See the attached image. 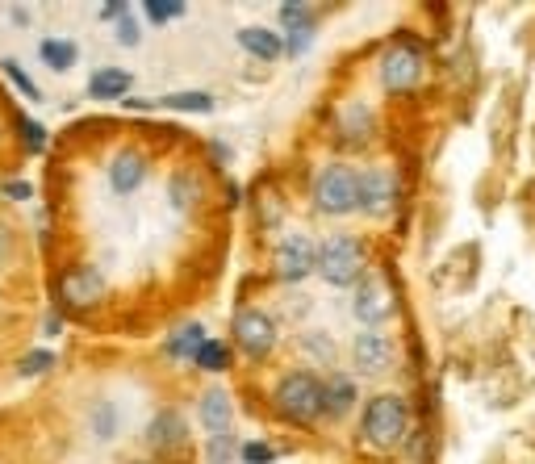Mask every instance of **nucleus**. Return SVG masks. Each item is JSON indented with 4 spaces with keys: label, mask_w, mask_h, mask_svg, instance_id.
Here are the masks:
<instances>
[{
    "label": "nucleus",
    "mask_w": 535,
    "mask_h": 464,
    "mask_svg": "<svg viewBox=\"0 0 535 464\" xmlns=\"http://www.w3.org/2000/svg\"><path fill=\"white\" fill-rule=\"evenodd\" d=\"M360 431H364V439H368L372 448H381V452L398 448L402 439H406V431H410V410H406V402L398 398V393H377V398L364 406Z\"/></svg>",
    "instance_id": "obj_1"
},
{
    "label": "nucleus",
    "mask_w": 535,
    "mask_h": 464,
    "mask_svg": "<svg viewBox=\"0 0 535 464\" xmlns=\"http://www.w3.org/2000/svg\"><path fill=\"white\" fill-rule=\"evenodd\" d=\"M276 410H281L289 423H301V427L322 419V381L314 373H289L276 385Z\"/></svg>",
    "instance_id": "obj_2"
},
{
    "label": "nucleus",
    "mask_w": 535,
    "mask_h": 464,
    "mask_svg": "<svg viewBox=\"0 0 535 464\" xmlns=\"http://www.w3.org/2000/svg\"><path fill=\"white\" fill-rule=\"evenodd\" d=\"M314 205L322 214H331V218L360 210V176L347 164H331L314 184Z\"/></svg>",
    "instance_id": "obj_3"
},
{
    "label": "nucleus",
    "mask_w": 535,
    "mask_h": 464,
    "mask_svg": "<svg viewBox=\"0 0 535 464\" xmlns=\"http://www.w3.org/2000/svg\"><path fill=\"white\" fill-rule=\"evenodd\" d=\"M318 272L331 285H356L364 276V247L352 235H335L318 247Z\"/></svg>",
    "instance_id": "obj_4"
},
{
    "label": "nucleus",
    "mask_w": 535,
    "mask_h": 464,
    "mask_svg": "<svg viewBox=\"0 0 535 464\" xmlns=\"http://www.w3.org/2000/svg\"><path fill=\"white\" fill-rule=\"evenodd\" d=\"M101 297H105V276H101L97 268L80 264V268H67V272L59 276V301H63L67 310L84 314V310L97 306Z\"/></svg>",
    "instance_id": "obj_5"
},
{
    "label": "nucleus",
    "mask_w": 535,
    "mask_h": 464,
    "mask_svg": "<svg viewBox=\"0 0 535 464\" xmlns=\"http://www.w3.org/2000/svg\"><path fill=\"white\" fill-rule=\"evenodd\" d=\"M230 331H235V343L251 360H264L276 347V322L264 310H239L235 322H230Z\"/></svg>",
    "instance_id": "obj_6"
},
{
    "label": "nucleus",
    "mask_w": 535,
    "mask_h": 464,
    "mask_svg": "<svg viewBox=\"0 0 535 464\" xmlns=\"http://www.w3.org/2000/svg\"><path fill=\"white\" fill-rule=\"evenodd\" d=\"M423 80V51L418 46H393L381 59V84L385 92H410Z\"/></svg>",
    "instance_id": "obj_7"
},
{
    "label": "nucleus",
    "mask_w": 535,
    "mask_h": 464,
    "mask_svg": "<svg viewBox=\"0 0 535 464\" xmlns=\"http://www.w3.org/2000/svg\"><path fill=\"white\" fill-rule=\"evenodd\" d=\"M276 272H281V281H289V285L306 281L310 272H318V247L306 235H289L276 247Z\"/></svg>",
    "instance_id": "obj_8"
},
{
    "label": "nucleus",
    "mask_w": 535,
    "mask_h": 464,
    "mask_svg": "<svg viewBox=\"0 0 535 464\" xmlns=\"http://www.w3.org/2000/svg\"><path fill=\"white\" fill-rule=\"evenodd\" d=\"M356 285H360L356 301H352L356 318L364 322V327H377V322H385L393 314V289L381 281V276H360Z\"/></svg>",
    "instance_id": "obj_9"
},
{
    "label": "nucleus",
    "mask_w": 535,
    "mask_h": 464,
    "mask_svg": "<svg viewBox=\"0 0 535 464\" xmlns=\"http://www.w3.org/2000/svg\"><path fill=\"white\" fill-rule=\"evenodd\" d=\"M352 360H356L360 373L377 377V373H385V368H393V343L381 331H364L352 347Z\"/></svg>",
    "instance_id": "obj_10"
},
{
    "label": "nucleus",
    "mask_w": 535,
    "mask_h": 464,
    "mask_svg": "<svg viewBox=\"0 0 535 464\" xmlns=\"http://www.w3.org/2000/svg\"><path fill=\"white\" fill-rule=\"evenodd\" d=\"M393 201H398V180H393L389 172H368L360 176V210L368 214H389Z\"/></svg>",
    "instance_id": "obj_11"
},
{
    "label": "nucleus",
    "mask_w": 535,
    "mask_h": 464,
    "mask_svg": "<svg viewBox=\"0 0 535 464\" xmlns=\"http://www.w3.org/2000/svg\"><path fill=\"white\" fill-rule=\"evenodd\" d=\"M184 439H189V427H184L176 410H159L147 427V444L155 452H176V448H184Z\"/></svg>",
    "instance_id": "obj_12"
},
{
    "label": "nucleus",
    "mask_w": 535,
    "mask_h": 464,
    "mask_svg": "<svg viewBox=\"0 0 535 464\" xmlns=\"http://www.w3.org/2000/svg\"><path fill=\"white\" fill-rule=\"evenodd\" d=\"M143 176H147V159L138 155V151H122V155L109 164V184H113V193H134L138 184H143Z\"/></svg>",
    "instance_id": "obj_13"
},
{
    "label": "nucleus",
    "mask_w": 535,
    "mask_h": 464,
    "mask_svg": "<svg viewBox=\"0 0 535 464\" xmlns=\"http://www.w3.org/2000/svg\"><path fill=\"white\" fill-rule=\"evenodd\" d=\"M281 21H285V30H289L285 55H301V51H306V42H310V34H314L310 9L306 5H281Z\"/></svg>",
    "instance_id": "obj_14"
},
{
    "label": "nucleus",
    "mask_w": 535,
    "mask_h": 464,
    "mask_svg": "<svg viewBox=\"0 0 535 464\" xmlns=\"http://www.w3.org/2000/svg\"><path fill=\"white\" fill-rule=\"evenodd\" d=\"M201 427L209 435H226V427H230V398H226V389H205L201 393Z\"/></svg>",
    "instance_id": "obj_15"
},
{
    "label": "nucleus",
    "mask_w": 535,
    "mask_h": 464,
    "mask_svg": "<svg viewBox=\"0 0 535 464\" xmlns=\"http://www.w3.org/2000/svg\"><path fill=\"white\" fill-rule=\"evenodd\" d=\"M239 46H243L247 55H255V59H281V55H285L281 34H272V30H264V26L239 30Z\"/></svg>",
    "instance_id": "obj_16"
},
{
    "label": "nucleus",
    "mask_w": 535,
    "mask_h": 464,
    "mask_svg": "<svg viewBox=\"0 0 535 464\" xmlns=\"http://www.w3.org/2000/svg\"><path fill=\"white\" fill-rule=\"evenodd\" d=\"M130 84L134 80H130V72H122V67H101V72L88 80V92L97 101H118L122 92H130Z\"/></svg>",
    "instance_id": "obj_17"
},
{
    "label": "nucleus",
    "mask_w": 535,
    "mask_h": 464,
    "mask_svg": "<svg viewBox=\"0 0 535 464\" xmlns=\"http://www.w3.org/2000/svg\"><path fill=\"white\" fill-rule=\"evenodd\" d=\"M356 406V385L347 377H335L322 385V414H331V419H343L347 410Z\"/></svg>",
    "instance_id": "obj_18"
},
{
    "label": "nucleus",
    "mask_w": 535,
    "mask_h": 464,
    "mask_svg": "<svg viewBox=\"0 0 535 464\" xmlns=\"http://www.w3.org/2000/svg\"><path fill=\"white\" fill-rule=\"evenodd\" d=\"M76 42H67V38H46L42 46H38V59L51 67V72H67V67L76 63Z\"/></svg>",
    "instance_id": "obj_19"
},
{
    "label": "nucleus",
    "mask_w": 535,
    "mask_h": 464,
    "mask_svg": "<svg viewBox=\"0 0 535 464\" xmlns=\"http://www.w3.org/2000/svg\"><path fill=\"white\" fill-rule=\"evenodd\" d=\"M339 134H343V143H364V138L372 134V113L364 105H352V109L343 113Z\"/></svg>",
    "instance_id": "obj_20"
},
{
    "label": "nucleus",
    "mask_w": 535,
    "mask_h": 464,
    "mask_svg": "<svg viewBox=\"0 0 535 464\" xmlns=\"http://www.w3.org/2000/svg\"><path fill=\"white\" fill-rule=\"evenodd\" d=\"M193 364L205 368V373H226V364H230V352H226V343L218 339H205L197 352H193Z\"/></svg>",
    "instance_id": "obj_21"
},
{
    "label": "nucleus",
    "mask_w": 535,
    "mask_h": 464,
    "mask_svg": "<svg viewBox=\"0 0 535 464\" xmlns=\"http://www.w3.org/2000/svg\"><path fill=\"white\" fill-rule=\"evenodd\" d=\"M168 109H180V113H209L214 109V97L209 92H176V97H164Z\"/></svg>",
    "instance_id": "obj_22"
},
{
    "label": "nucleus",
    "mask_w": 535,
    "mask_h": 464,
    "mask_svg": "<svg viewBox=\"0 0 535 464\" xmlns=\"http://www.w3.org/2000/svg\"><path fill=\"white\" fill-rule=\"evenodd\" d=\"M201 343H205V331H201V322H189V327H184L176 339H168V352H172V356H193Z\"/></svg>",
    "instance_id": "obj_23"
},
{
    "label": "nucleus",
    "mask_w": 535,
    "mask_h": 464,
    "mask_svg": "<svg viewBox=\"0 0 535 464\" xmlns=\"http://www.w3.org/2000/svg\"><path fill=\"white\" fill-rule=\"evenodd\" d=\"M239 448H243V444H235L230 435H209V444H205V460H209V464H230V460L239 456Z\"/></svg>",
    "instance_id": "obj_24"
},
{
    "label": "nucleus",
    "mask_w": 535,
    "mask_h": 464,
    "mask_svg": "<svg viewBox=\"0 0 535 464\" xmlns=\"http://www.w3.org/2000/svg\"><path fill=\"white\" fill-rule=\"evenodd\" d=\"M143 13L155 21V26H164V21H172V17L184 13V5H180V0H147Z\"/></svg>",
    "instance_id": "obj_25"
},
{
    "label": "nucleus",
    "mask_w": 535,
    "mask_h": 464,
    "mask_svg": "<svg viewBox=\"0 0 535 464\" xmlns=\"http://www.w3.org/2000/svg\"><path fill=\"white\" fill-rule=\"evenodd\" d=\"M239 456H243L247 464H268V460H276V448L264 444V439H251V444L239 448Z\"/></svg>",
    "instance_id": "obj_26"
},
{
    "label": "nucleus",
    "mask_w": 535,
    "mask_h": 464,
    "mask_svg": "<svg viewBox=\"0 0 535 464\" xmlns=\"http://www.w3.org/2000/svg\"><path fill=\"white\" fill-rule=\"evenodd\" d=\"M0 67H5V76H9V80H13L17 88H21V92H26V97H34V101L42 97V92H38V84H34V80H30L26 72H21V67H17L13 59H5V63H0Z\"/></svg>",
    "instance_id": "obj_27"
},
{
    "label": "nucleus",
    "mask_w": 535,
    "mask_h": 464,
    "mask_svg": "<svg viewBox=\"0 0 535 464\" xmlns=\"http://www.w3.org/2000/svg\"><path fill=\"white\" fill-rule=\"evenodd\" d=\"M51 364H55V356H51V352H30V356H26V364H21V377H38V373H46Z\"/></svg>",
    "instance_id": "obj_28"
},
{
    "label": "nucleus",
    "mask_w": 535,
    "mask_h": 464,
    "mask_svg": "<svg viewBox=\"0 0 535 464\" xmlns=\"http://www.w3.org/2000/svg\"><path fill=\"white\" fill-rule=\"evenodd\" d=\"M21 138H26V147H34V151L46 147V130L38 122H30V118H21Z\"/></svg>",
    "instance_id": "obj_29"
},
{
    "label": "nucleus",
    "mask_w": 535,
    "mask_h": 464,
    "mask_svg": "<svg viewBox=\"0 0 535 464\" xmlns=\"http://www.w3.org/2000/svg\"><path fill=\"white\" fill-rule=\"evenodd\" d=\"M138 38H143V30H138V21L126 13V17L118 21V42H122V46H138Z\"/></svg>",
    "instance_id": "obj_30"
},
{
    "label": "nucleus",
    "mask_w": 535,
    "mask_h": 464,
    "mask_svg": "<svg viewBox=\"0 0 535 464\" xmlns=\"http://www.w3.org/2000/svg\"><path fill=\"white\" fill-rule=\"evenodd\" d=\"M189 184H193V180L184 176V172H180V176L172 180V201L180 205V210H184V205H189Z\"/></svg>",
    "instance_id": "obj_31"
},
{
    "label": "nucleus",
    "mask_w": 535,
    "mask_h": 464,
    "mask_svg": "<svg viewBox=\"0 0 535 464\" xmlns=\"http://www.w3.org/2000/svg\"><path fill=\"white\" fill-rule=\"evenodd\" d=\"M97 17H105V21L118 17V21H122V17H126V5H118V0H109V5H101V9H97Z\"/></svg>",
    "instance_id": "obj_32"
},
{
    "label": "nucleus",
    "mask_w": 535,
    "mask_h": 464,
    "mask_svg": "<svg viewBox=\"0 0 535 464\" xmlns=\"http://www.w3.org/2000/svg\"><path fill=\"white\" fill-rule=\"evenodd\" d=\"M5 193H9V197H17V201H26V197H30V184H9Z\"/></svg>",
    "instance_id": "obj_33"
},
{
    "label": "nucleus",
    "mask_w": 535,
    "mask_h": 464,
    "mask_svg": "<svg viewBox=\"0 0 535 464\" xmlns=\"http://www.w3.org/2000/svg\"><path fill=\"white\" fill-rule=\"evenodd\" d=\"M138 464H159V460H138Z\"/></svg>",
    "instance_id": "obj_34"
}]
</instances>
